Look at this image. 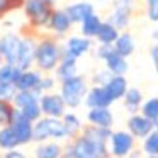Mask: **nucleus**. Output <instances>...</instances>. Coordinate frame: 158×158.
<instances>
[{
	"label": "nucleus",
	"mask_w": 158,
	"mask_h": 158,
	"mask_svg": "<svg viewBox=\"0 0 158 158\" xmlns=\"http://www.w3.org/2000/svg\"><path fill=\"white\" fill-rule=\"evenodd\" d=\"M150 55H151V61H153V66H155V72L158 73V43L151 48V51H150Z\"/></svg>",
	"instance_id": "obj_40"
},
{
	"label": "nucleus",
	"mask_w": 158,
	"mask_h": 158,
	"mask_svg": "<svg viewBox=\"0 0 158 158\" xmlns=\"http://www.w3.org/2000/svg\"><path fill=\"white\" fill-rule=\"evenodd\" d=\"M77 63H78V60L63 51L61 60H60L58 66L55 68V78L60 80V82H63V80H66V78H72V77L78 75V66H77Z\"/></svg>",
	"instance_id": "obj_16"
},
{
	"label": "nucleus",
	"mask_w": 158,
	"mask_h": 158,
	"mask_svg": "<svg viewBox=\"0 0 158 158\" xmlns=\"http://www.w3.org/2000/svg\"><path fill=\"white\" fill-rule=\"evenodd\" d=\"M143 153L146 156L158 155V131H151L146 138H143Z\"/></svg>",
	"instance_id": "obj_31"
},
{
	"label": "nucleus",
	"mask_w": 158,
	"mask_h": 158,
	"mask_svg": "<svg viewBox=\"0 0 158 158\" xmlns=\"http://www.w3.org/2000/svg\"><path fill=\"white\" fill-rule=\"evenodd\" d=\"M112 46L117 55L124 56V58L131 56L134 53V39L131 36V32H119V36H117V39L114 41Z\"/></svg>",
	"instance_id": "obj_21"
},
{
	"label": "nucleus",
	"mask_w": 158,
	"mask_h": 158,
	"mask_svg": "<svg viewBox=\"0 0 158 158\" xmlns=\"http://www.w3.org/2000/svg\"><path fill=\"white\" fill-rule=\"evenodd\" d=\"M21 70L15 65H9V63H2L0 65V83H14L17 80Z\"/></svg>",
	"instance_id": "obj_30"
},
{
	"label": "nucleus",
	"mask_w": 158,
	"mask_h": 158,
	"mask_svg": "<svg viewBox=\"0 0 158 158\" xmlns=\"http://www.w3.org/2000/svg\"><path fill=\"white\" fill-rule=\"evenodd\" d=\"M153 38L158 41V29H156V31H153Z\"/></svg>",
	"instance_id": "obj_45"
},
{
	"label": "nucleus",
	"mask_w": 158,
	"mask_h": 158,
	"mask_svg": "<svg viewBox=\"0 0 158 158\" xmlns=\"http://www.w3.org/2000/svg\"><path fill=\"white\" fill-rule=\"evenodd\" d=\"M134 150V136L129 131H114L109 138V155L116 158H127Z\"/></svg>",
	"instance_id": "obj_5"
},
{
	"label": "nucleus",
	"mask_w": 158,
	"mask_h": 158,
	"mask_svg": "<svg viewBox=\"0 0 158 158\" xmlns=\"http://www.w3.org/2000/svg\"><path fill=\"white\" fill-rule=\"evenodd\" d=\"M153 129H155V131H158V119H155V121H153Z\"/></svg>",
	"instance_id": "obj_44"
},
{
	"label": "nucleus",
	"mask_w": 158,
	"mask_h": 158,
	"mask_svg": "<svg viewBox=\"0 0 158 158\" xmlns=\"http://www.w3.org/2000/svg\"><path fill=\"white\" fill-rule=\"evenodd\" d=\"M148 158H158V155H155V156H148Z\"/></svg>",
	"instance_id": "obj_48"
},
{
	"label": "nucleus",
	"mask_w": 158,
	"mask_h": 158,
	"mask_svg": "<svg viewBox=\"0 0 158 158\" xmlns=\"http://www.w3.org/2000/svg\"><path fill=\"white\" fill-rule=\"evenodd\" d=\"M104 89L107 90V94H109V97L112 99V102H116V100L123 99L126 90L129 89V87H127V80L124 75H112L109 82L104 85Z\"/></svg>",
	"instance_id": "obj_19"
},
{
	"label": "nucleus",
	"mask_w": 158,
	"mask_h": 158,
	"mask_svg": "<svg viewBox=\"0 0 158 158\" xmlns=\"http://www.w3.org/2000/svg\"><path fill=\"white\" fill-rule=\"evenodd\" d=\"M15 92H17V87H15L14 83H0V99L10 100L12 102Z\"/></svg>",
	"instance_id": "obj_35"
},
{
	"label": "nucleus",
	"mask_w": 158,
	"mask_h": 158,
	"mask_svg": "<svg viewBox=\"0 0 158 158\" xmlns=\"http://www.w3.org/2000/svg\"><path fill=\"white\" fill-rule=\"evenodd\" d=\"M38 36L39 34H32V32H27V31H26V36H22L21 51H19L17 61H15V66H17L21 72L29 70V68L34 66V55H36Z\"/></svg>",
	"instance_id": "obj_6"
},
{
	"label": "nucleus",
	"mask_w": 158,
	"mask_h": 158,
	"mask_svg": "<svg viewBox=\"0 0 158 158\" xmlns=\"http://www.w3.org/2000/svg\"><path fill=\"white\" fill-rule=\"evenodd\" d=\"M104 63H106V68L109 70L112 75H126L127 68H129L126 58L121 56V55H117L116 51H114L110 56H107V58L104 60Z\"/></svg>",
	"instance_id": "obj_22"
},
{
	"label": "nucleus",
	"mask_w": 158,
	"mask_h": 158,
	"mask_svg": "<svg viewBox=\"0 0 158 158\" xmlns=\"http://www.w3.org/2000/svg\"><path fill=\"white\" fill-rule=\"evenodd\" d=\"M15 114V107L10 100H4L0 99V127L10 126L12 119Z\"/></svg>",
	"instance_id": "obj_29"
},
{
	"label": "nucleus",
	"mask_w": 158,
	"mask_h": 158,
	"mask_svg": "<svg viewBox=\"0 0 158 158\" xmlns=\"http://www.w3.org/2000/svg\"><path fill=\"white\" fill-rule=\"evenodd\" d=\"M124 106L129 110L131 114H138L141 104H143V94H141L139 89H127L126 94H124Z\"/></svg>",
	"instance_id": "obj_26"
},
{
	"label": "nucleus",
	"mask_w": 158,
	"mask_h": 158,
	"mask_svg": "<svg viewBox=\"0 0 158 158\" xmlns=\"http://www.w3.org/2000/svg\"><path fill=\"white\" fill-rule=\"evenodd\" d=\"M63 124H65V129H66V134H68L70 139H73L75 136H78L80 131H82V123H80L78 116L73 112H65L61 117Z\"/></svg>",
	"instance_id": "obj_27"
},
{
	"label": "nucleus",
	"mask_w": 158,
	"mask_h": 158,
	"mask_svg": "<svg viewBox=\"0 0 158 158\" xmlns=\"http://www.w3.org/2000/svg\"><path fill=\"white\" fill-rule=\"evenodd\" d=\"M32 121H29L26 116H22L17 109H15V114H14V119L10 123V127L14 129L15 136L19 139V144H29L32 143Z\"/></svg>",
	"instance_id": "obj_12"
},
{
	"label": "nucleus",
	"mask_w": 158,
	"mask_h": 158,
	"mask_svg": "<svg viewBox=\"0 0 158 158\" xmlns=\"http://www.w3.org/2000/svg\"><path fill=\"white\" fill-rule=\"evenodd\" d=\"M141 155H143V151H138V150H133L129 155H127V158H141Z\"/></svg>",
	"instance_id": "obj_43"
},
{
	"label": "nucleus",
	"mask_w": 158,
	"mask_h": 158,
	"mask_svg": "<svg viewBox=\"0 0 158 158\" xmlns=\"http://www.w3.org/2000/svg\"><path fill=\"white\" fill-rule=\"evenodd\" d=\"M68 138L65 124L58 117H46L41 116L32 124V141L44 143L48 139H65Z\"/></svg>",
	"instance_id": "obj_3"
},
{
	"label": "nucleus",
	"mask_w": 158,
	"mask_h": 158,
	"mask_svg": "<svg viewBox=\"0 0 158 158\" xmlns=\"http://www.w3.org/2000/svg\"><path fill=\"white\" fill-rule=\"evenodd\" d=\"M39 107H41L43 116L46 117H58L61 119L63 114L66 112V106L63 102L60 94H53V92H46L39 97Z\"/></svg>",
	"instance_id": "obj_8"
},
{
	"label": "nucleus",
	"mask_w": 158,
	"mask_h": 158,
	"mask_svg": "<svg viewBox=\"0 0 158 158\" xmlns=\"http://www.w3.org/2000/svg\"><path fill=\"white\" fill-rule=\"evenodd\" d=\"M65 10L73 24H80L83 19L92 15L95 12V9H94V5L90 4L89 0H78V2H73V4L66 5Z\"/></svg>",
	"instance_id": "obj_17"
},
{
	"label": "nucleus",
	"mask_w": 158,
	"mask_h": 158,
	"mask_svg": "<svg viewBox=\"0 0 158 158\" xmlns=\"http://www.w3.org/2000/svg\"><path fill=\"white\" fill-rule=\"evenodd\" d=\"M72 26H73V22L70 21V17H68L65 9H56L55 7L51 17H49V21H48V26H46V31H48L49 34L56 36V38H63V36H66L72 31Z\"/></svg>",
	"instance_id": "obj_10"
},
{
	"label": "nucleus",
	"mask_w": 158,
	"mask_h": 158,
	"mask_svg": "<svg viewBox=\"0 0 158 158\" xmlns=\"http://www.w3.org/2000/svg\"><path fill=\"white\" fill-rule=\"evenodd\" d=\"M83 102L89 109H97V107H109L112 104V99L102 85H94L92 89L87 90Z\"/></svg>",
	"instance_id": "obj_14"
},
{
	"label": "nucleus",
	"mask_w": 158,
	"mask_h": 158,
	"mask_svg": "<svg viewBox=\"0 0 158 158\" xmlns=\"http://www.w3.org/2000/svg\"><path fill=\"white\" fill-rule=\"evenodd\" d=\"M100 24H102V19L94 12L92 15H89L87 19H83V21L80 22V32H82V36H85V38L94 39L97 36V32H99Z\"/></svg>",
	"instance_id": "obj_24"
},
{
	"label": "nucleus",
	"mask_w": 158,
	"mask_h": 158,
	"mask_svg": "<svg viewBox=\"0 0 158 158\" xmlns=\"http://www.w3.org/2000/svg\"><path fill=\"white\" fill-rule=\"evenodd\" d=\"M41 78L43 72H39L38 68L24 70L19 73L17 80H15V87H17V90H27V92H36L38 95H43Z\"/></svg>",
	"instance_id": "obj_11"
},
{
	"label": "nucleus",
	"mask_w": 158,
	"mask_h": 158,
	"mask_svg": "<svg viewBox=\"0 0 158 158\" xmlns=\"http://www.w3.org/2000/svg\"><path fill=\"white\" fill-rule=\"evenodd\" d=\"M2 158H27V156L19 150H10V151H5Z\"/></svg>",
	"instance_id": "obj_41"
},
{
	"label": "nucleus",
	"mask_w": 158,
	"mask_h": 158,
	"mask_svg": "<svg viewBox=\"0 0 158 158\" xmlns=\"http://www.w3.org/2000/svg\"><path fill=\"white\" fill-rule=\"evenodd\" d=\"M114 53V46L112 44H99V48L95 49V56L99 60H106L107 56H110Z\"/></svg>",
	"instance_id": "obj_39"
},
{
	"label": "nucleus",
	"mask_w": 158,
	"mask_h": 158,
	"mask_svg": "<svg viewBox=\"0 0 158 158\" xmlns=\"http://www.w3.org/2000/svg\"><path fill=\"white\" fill-rule=\"evenodd\" d=\"M39 97H41V95H38L36 92L17 90V92H15V95H14V99H12V104H14V107H15L17 110H21V109H24L26 106H29V104L38 102Z\"/></svg>",
	"instance_id": "obj_28"
},
{
	"label": "nucleus",
	"mask_w": 158,
	"mask_h": 158,
	"mask_svg": "<svg viewBox=\"0 0 158 158\" xmlns=\"http://www.w3.org/2000/svg\"><path fill=\"white\" fill-rule=\"evenodd\" d=\"M99 2H106V0H99Z\"/></svg>",
	"instance_id": "obj_50"
},
{
	"label": "nucleus",
	"mask_w": 158,
	"mask_h": 158,
	"mask_svg": "<svg viewBox=\"0 0 158 158\" xmlns=\"http://www.w3.org/2000/svg\"><path fill=\"white\" fill-rule=\"evenodd\" d=\"M46 2H53V4H55V0H46Z\"/></svg>",
	"instance_id": "obj_49"
},
{
	"label": "nucleus",
	"mask_w": 158,
	"mask_h": 158,
	"mask_svg": "<svg viewBox=\"0 0 158 158\" xmlns=\"http://www.w3.org/2000/svg\"><path fill=\"white\" fill-rule=\"evenodd\" d=\"M117 36H119V29H117L116 26H112L109 21H106V22L102 21L95 39L99 41V44H114Z\"/></svg>",
	"instance_id": "obj_23"
},
{
	"label": "nucleus",
	"mask_w": 158,
	"mask_h": 158,
	"mask_svg": "<svg viewBox=\"0 0 158 158\" xmlns=\"http://www.w3.org/2000/svg\"><path fill=\"white\" fill-rule=\"evenodd\" d=\"M89 90L85 77L75 75L72 78H66L60 82V95L68 109H77L85 99V94Z\"/></svg>",
	"instance_id": "obj_4"
},
{
	"label": "nucleus",
	"mask_w": 158,
	"mask_h": 158,
	"mask_svg": "<svg viewBox=\"0 0 158 158\" xmlns=\"http://www.w3.org/2000/svg\"><path fill=\"white\" fill-rule=\"evenodd\" d=\"M106 158H116V156H112V155H107V156Z\"/></svg>",
	"instance_id": "obj_47"
},
{
	"label": "nucleus",
	"mask_w": 158,
	"mask_h": 158,
	"mask_svg": "<svg viewBox=\"0 0 158 158\" xmlns=\"http://www.w3.org/2000/svg\"><path fill=\"white\" fill-rule=\"evenodd\" d=\"M21 146L19 139L15 136L14 129L10 126L0 127V150L2 151H10V150H17Z\"/></svg>",
	"instance_id": "obj_25"
},
{
	"label": "nucleus",
	"mask_w": 158,
	"mask_h": 158,
	"mask_svg": "<svg viewBox=\"0 0 158 158\" xmlns=\"http://www.w3.org/2000/svg\"><path fill=\"white\" fill-rule=\"evenodd\" d=\"M21 43L22 36H19L17 32H5L4 36H0V53H2L4 63L15 65L21 51Z\"/></svg>",
	"instance_id": "obj_7"
},
{
	"label": "nucleus",
	"mask_w": 158,
	"mask_h": 158,
	"mask_svg": "<svg viewBox=\"0 0 158 158\" xmlns=\"http://www.w3.org/2000/svg\"><path fill=\"white\" fill-rule=\"evenodd\" d=\"M87 121L89 124L97 127H112L114 124V116L109 107H97V109H89L87 112Z\"/></svg>",
	"instance_id": "obj_18"
},
{
	"label": "nucleus",
	"mask_w": 158,
	"mask_h": 158,
	"mask_svg": "<svg viewBox=\"0 0 158 158\" xmlns=\"http://www.w3.org/2000/svg\"><path fill=\"white\" fill-rule=\"evenodd\" d=\"M19 112L22 114V116H26L29 121H38L39 117L43 116V112H41V107H39V100L38 102H32V104H29V106H26L24 109H21Z\"/></svg>",
	"instance_id": "obj_34"
},
{
	"label": "nucleus",
	"mask_w": 158,
	"mask_h": 158,
	"mask_svg": "<svg viewBox=\"0 0 158 158\" xmlns=\"http://www.w3.org/2000/svg\"><path fill=\"white\" fill-rule=\"evenodd\" d=\"M90 48H92V39L85 38V36H70L63 43V51L72 55L77 60H80L85 53H89Z\"/></svg>",
	"instance_id": "obj_13"
},
{
	"label": "nucleus",
	"mask_w": 158,
	"mask_h": 158,
	"mask_svg": "<svg viewBox=\"0 0 158 158\" xmlns=\"http://www.w3.org/2000/svg\"><path fill=\"white\" fill-rule=\"evenodd\" d=\"M56 87V78L49 73H43V78H41V90L43 94L46 92H53V89Z\"/></svg>",
	"instance_id": "obj_37"
},
{
	"label": "nucleus",
	"mask_w": 158,
	"mask_h": 158,
	"mask_svg": "<svg viewBox=\"0 0 158 158\" xmlns=\"http://www.w3.org/2000/svg\"><path fill=\"white\" fill-rule=\"evenodd\" d=\"M141 114L148 119L155 121L158 119V97H153V99H148L146 102L141 104Z\"/></svg>",
	"instance_id": "obj_33"
},
{
	"label": "nucleus",
	"mask_w": 158,
	"mask_h": 158,
	"mask_svg": "<svg viewBox=\"0 0 158 158\" xmlns=\"http://www.w3.org/2000/svg\"><path fill=\"white\" fill-rule=\"evenodd\" d=\"M63 146L56 141H44L38 143L34 148V158H61Z\"/></svg>",
	"instance_id": "obj_20"
},
{
	"label": "nucleus",
	"mask_w": 158,
	"mask_h": 158,
	"mask_svg": "<svg viewBox=\"0 0 158 158\" xmlns=\"http://www.w3.org/2000/svg\"><path fill=\"white\" fill-rule=\"evenodd\" d=\"M53 10H55V4L53 2H46V0H24L22 5V12H24L26 19H27V26L24 31L32 32V34H41L44 31L48 21L51 17Z\"/></svg>",
	"instance_id": "obj_2"
},
{
	"label": "nucleus",
	"mask_w": 158,
	"mask_h": 158,
	"mask_svg": "<svg viewBox=\"0 0 158 158\" xmlns=\"http://www.w3.org/2000/svg\"><path fill=\"white\" fill-rule=\"evenodd\" d=\"M2 63H4V58H2V53H0V65H2Z\"/></svg>",
	"instance_id": "obj_46"
},
{
	"label": "nucleus",
	"mask_w": 158,
	"mask_h": 158,
	"mask_svg": "<svg viewBox=\"0 0 158 158\" xmlns=\"http://www.w3.org/2000/svg\"><path fill=\"white\" fill-rule=\"evenodd\" d=\"M133 5H134V0H116L114 2L112 14L109 15V22L112 26H116L119 31L126 29L129 26V21H131Z\"/></svg>",
	"instance_id": "obj_9"
},
{
	"label": "nucleus",
	"mask_w": 158,
	"mask_h": 158,
	"mask_svg": "<svg viewBox=\"0 0 158 158\" xmlns=\"http://www.w3.org/2000/svg\"><path fill=\"white\" fill-rule=\"evenodd\" d=\"M61 158H75V156H73V151H72V146H70V143L66 144L65 148H63V153H61Z\"/></svg>",
	"instance_id": "obj_42"
},
{
	"label": "nucleus",
	"mask_w": 158,
	"mask_h": 158,
	"mask_svg": "<svg viewBox=\"0 0 158 158\" xmlns=\"http://www.w3.org/2000/svg\"><path fill=\"white\" fill-rule=\"evenodd\" d=\"M146 15L151 22H158V0H146Z\"/></svg>",
	"instance_id": "obj_38"
},
{
	"label": "nucleus",
	"mask_w": 158,
	"mask_h": 158,
	"mask_svg": "<svg viewBox=\"0 0 158 158\" xmlns=\"http://www.w3.org/2000/svg\"><path fill=\"white\" fill-rule=\"evenodd\" d=\"M127 131L134 138L143 139L153 131V121L144 117L143 114H131V117L127 119Z\"/></svg>",
	"instance_id": "obj_15"
},
{
	"label": "nucleus",
	"mask_w": 158,
	"mask_h": 158,
	"mask_svg": "<svg viewBox=\"0 0 158 158\" xmlns=\"http://www.w3.org/2000/svg\"><path fill=\"white\" fill-rule=\"evenodd\" d=\"M110 77H112V73H110L107 68H104V70L95 72V75L92 77V82H94V85H102L104 87L110 80Z\"/></svg>",
	"instance_id": "obj_36"
},
{
	"label": "nucleus",
	"mask_w": 158,
	"mask_h": 158,
	"mask_svg": "<svg viewBox=\"0 0 158 158\" xmlns=\"http://www.w3.org/2000/svg\"><path fill=\"white\" fill-rule=\"evenodd\" d=\"M24 0H0V21H4L9 14L15 10H22Z\"/></svg>",
	"instance_id": "obj_32"
},
{
	"label": "nucleus",
	"mask_w": 158,
	"mask_h": 158,
	"mask_svg": "<svg viewBox=\"0 0 158 158\" xmlns=\"http://www.w3.org/2000/svg\"><path fill=\"white\" fill-rule=\"evenodd\" d=\"M63 53V44L60 38L53 34H39L36 43V55H34V66L43 73H53L58 66Z\"/></svg>",
	"instance_id": "obj_1"
}]
</instances>
